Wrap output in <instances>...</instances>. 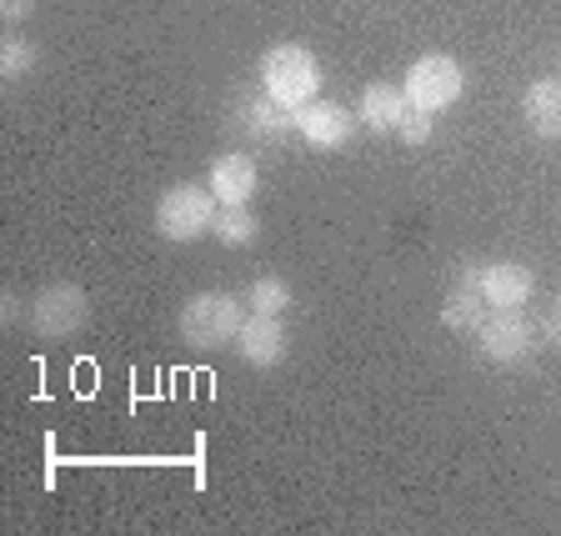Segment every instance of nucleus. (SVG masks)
Segmentation results:
<instances>
[{"instance_id":"obj_12","label":"nucleus","mask_w":561,"mask_h":536,"mask_svg":"<svg viewBox=\"0 0 561 536\" xmlns=\"http://www.w3.org/2000/svg\"><path fill=\"white\" fill-rule=\"evenodd\" d=\"M236 351H241V362H251V366H276L280 356H286V327H280V316L251 311V321H245L241 337H236Z\"/></svg>"},{"instance_id":"obj_13","label":"nucleus","mask_w":561,"mask_h":536,"mask_svg":"<svg viewBox=\"0 0 561 536\" xmlns=\"http://www.w3.org/2000/svg\"><path fill=\"white\" fill-rule=\"evenodd\" d=\"M522 116H526V126L537 130L541 140H557L561 136V76H541V81L526 85Z\"/></svg>"},{"instance_id":"obj_11","label":"nucleus","mask_w":561,"mask_h":536,"mask_svg":"<svg viewBox=\"0 0 561 536\" xmlns=\"http://www.w3.org/2000/svg\"><path fill=\"white\" fill-rule=\"evenodd\" d=\"M531 292H537V276H531L526 266H516V261L481 266V296H486V306H496V311H506V306H526Z\"/></svg>"},{"instance_id":"obj_18","label":"nucleus","mask_w":561,"mask_h":536,"mask_svg":"<svg viewBox=\"0 0 561 536\" xmlns=\"http://www.w3.org/2000/svg\"><path fill=\"white\" fill-rule=\"evenodd\" d=\"M432 130H436L432 111H421V105H411V111H407V121H401V126H397V136L407 140V146H426V140H432Z\"/></svg>"},{"instance_id":"obj_17","label":"nucleus","mask_w":561,"mask_h":536,"mask_svg":"<svg viewBox=\"0 0 561 536\" xmlns=\"http://www.w3.org/2000/svg\"><path fill=\"white\" fill-rule=\"evenodd\" d=\"M31 66H35L31 41H25V35H5V41H0V76H5V81H21Z\"/></svg>"},{"instance_id":"obj_2","label":"nucleus","mask_w":561,"mask_h":536,"mask_svg":"<svg viewBox=\"0 0 561 536\" xmlns=\"http://www.w3.org/2000/svg\"><path fill=\"white\" fill-rule=\"evenodd\" d=\"M261 91L286 111H301L321 95V60L306 46H271L261 56Z\"/></svg>"},{"instance_id":"obj_5","label":"nucleus","mask_w":561,"mask_h":536,"mask_svg":"<svg viewBox=\"0 0 561 536\" xmlns=\"http://www.w3.org/2000/svg\"><path fill=\"white\" fill-rule=\"evenodd\" d=\"M85 316H91V296L76 286V281H56V286H41L31 301V327L41 331L46 341H60L70 331L81 327Z\"/></svg>"},{"instance_id":"obj_19","label":"nucleus","mask_w":561,"mask_h":536,"mask_svg":"<svg viewBox=\"0 0 561 536\" xmlns=\"http://www.w3.org/2000/svg\"><path fill=\"white\" fill-rule=\"evenodd\" d=\"M31 11H35V0H0V15H5V21H25Z\"/></svg>"},{"instance_id":"obj_9","label":"nucleus","mask_w":561,"mask_h":536,"mask_svg":"<svg viewBox=\"0 0 561 536\" xmlns=\"http://www.w3.org/2000/svg\"><path fill=\"white\" fill-rule=\"evenodd\" d=\"M256 161L241 151H226L221 161H210V175H206V186L210 196L221 201V206H251V196H256Z\"/></svg>"},{"instance_id":"obj_16","label":"nucleus","mask_w":561,"mask_h":536,"mask_svg":"<svg viewBox=\"0 0 561 536\" xmlns=\"http://www.w3.org/2000/svg\"><path fill=\"white\" fill-rule=\"evenodd\" d=\"M245 306L256 316H286V306H291V286L280 276H256L251 281V292H245Z\"/></svg>"},{"instance_id":"obj_14","label":"nucleus","mask_w":561,"mask_h":536,"mask_svg":"<svg viewBox=\"0 0 561 536\" xmlns=\"http://www.w3.org/2000/svg\"><path fill=\"white\" fill-rule=\"evenodd\" d=\"M486 311H491V306H486V296H481L477 281H461V286H456V292L442 301V321H446V327H451V331H471V337H477V327L486 321Z\"/></svg>"},{"instance_id":"obj_1","label":"nucleus","mask_w":561,"mask_h":536,"mask_svg":"<svg viewBox=\"0 0 561 536\" xmlns=\"http://www.w3.org/2000/svg\"><path fill=\"white\" fill-rule=\"evenodd\" d=\"M181 341L196 351H221V346H236L245 327V301L231 292H196L186 306H181Z\"/></svg>"},{"instance_id":"obj_20","label":"nucleus","mask_w":561,"mask_h":536,"mask_svg":"<svg viewBox=\"0 0 561 536\" xmlns=\"http://www.w3.org/2000/svg\"><path fill=\"white\" fill-rule=\"evenodd\" d=\"M0 316H5V321H15V316H21V301H15V296H0Z\"/></svg>"},{"instance_id":"obj_7","label":"nucleus","mask_w":561,"mask_h":536,"mask_svg":"<svg viewBox=\"0 0 561 536\" xmlns=\"http://www.w3.org/2000/svg\"><path fill=\"white\" fill-rule=\"evenodd\" d=\"M356 126H362V116H351L341 101H321V95L296 111V136H301L306 146H316V151H341V146H351Z\"/></svg>"},{"instance_id":"obj_4","label":"nucleus","mask_w":561,"mask_h":536,"mask_svg":"<svg viewBox=\"0 0 561 536\" xmlns=\"http://www.w3.org/2000/svg\"><path fill=\"white\" fill-rule=\"evenodd\" d=\"M461 91H467V76H461V66H456L451 56H442V50H432V56L411 60L407 70V101L421 105V111H446V105L461 101Z\"/></svg>"},{"instance_id":"obj_10","label":"nucleus","mask_w":561,"mask_h":536,"mask_svg":"<svg viewBox=\"0 0 561 536\" xmlns=\"http://www.w3.org/2000/svg\"><path fill=\"white\" fill-rule=\"evenodd\" d=\"M411 101H407V85H391V81H376L362 91V105H356V116H362L366 130H376V136H391V130L407 121Z\"/></svg>"},{"instance_id":"obj_8","label":"nucleus","mask_w":561,"mask_h":536,"mask_svg":"<svg viewBox=\"0 0 561 536\" xmlns=\"http://www.w3.org/2000/svg\"><path fill=\"white\" fill-rule=\"evenodd\" d=\"M236 126L251 140H261V146H276V140H286L296 130V111H286V105L271 101L266 91H256L236 105Z\"/></svg>"},{"instance_id":"obj_6","label":"nucleus","mask_w":561,"mask_h":536,"mask_svg":"<svg viewBox=\"0 0 561 536\" xmlns=\"http://www.w3.org/2000/svg\"><path fill=\"white\" fill-rule=\"evenodd\" d=\"M531 341H537V327L526 321L522 306H506V311H496V306H491L486 321L477 327L481 356H486V362H502V366L522 362L526 351H531Z\"/></svg>"},{"instance_id":"obj_3","label":"nucleus","mask_w":561,"mask_h":536,"mask_svg":"<svg viewBox=\"0 0 561 536\" xmlns=\"http://www.w3.org/2000/svg\"><path fill=\"white\" fill-rule=\"evenodd\" d=\"M216 210H221V201L210 196V186H191L186 181V186H171L156 201V231L165 241H196V236L210 231Z\"/></svg>"},{"instance_id":"obj_15","label":"nucleus","mask_w":561,"mask_h":536,"mask_svg":"<svg viewBox=\"0 0 561 536\" xmlns=\"http://www.w3.org/2000/svg\"><path fill=\"white\" fill-rule=\"evenodd\" d=\"M210 231H216V241L221 246H251L261 236V221L251 206H221L216 210V221H210Z\"/></svg>"}]
</instances>
